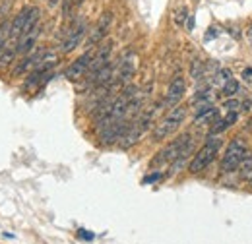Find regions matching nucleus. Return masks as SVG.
Returning a JSON list of instances; mask_svg holds the SVG:
<instances>
[{
  "label": "nucleus",
  "mask_w": 252,
  "mask_h": 244,
  "mask_svg": "<svg viewBox=\"0 0 252 244\" xmlns=\"http://www.w3.org/2000/svg\"><path fill=\"white\" fill-rule=\"evenodd\" d=\"M63 2V14L64 16H68L70 12H72V8H74V2L76 0H61Z\"/></svg>",
  "instance_id": "nucleus-21"
},
{
  "label": "nucleus",
  "mask_w": 252,
  "mask_h": 244,
  "mask_svg": "<svg viewBox=\"0 0 252 244\" xmlns=\"http://www.w3.org/2000/svg\"><path fill=\"white\" fill-rule=\"evenodd\" d=\"M185 117H187V109H185L183 105L173 107V109L167 113V117L156 126V130H154V140H156V142H161V140L169 138L171 134H175V132L179 130V126L183 124Z\"/></svg>",
  "instance_id": "nucleus-3"
},
{
  "label": "nucleus",
  "mask_w": 252,
  "mask_h": 244,
  "mask_svg": "<svg viewBox=\"0 0 252 244\" xmlns=\"http://www.w3.org/2000/svg\"><path fill=\"white\" fill-rule=\"evenodd\" d=\"M237 92H239V82H237V80L231 78V80H227V82L223 84V93H225L227 97H233Z\"/></svg>",
  "instance_id": "nucleus-16"
},
{
  "label": "nucleus",
  "mask_w": 252,
  "mask_h": 244,
  "mask_svg": "<svg viewBox=\"0 0 252 244\" xmlns=\"http://www.w3.org/2000/svg\"><path fill=\"white\" fill-rule=\"evenodd\" d=\"M227 80H231V70H220V72L216 74V82H218V84H225Z\"/></svg>",
  "instance_id": "nucleus-18"
},
{
  "label": "nucleus",
  "mask_w": 252,
  "mask_h": 244,
  "mask_svg": "<svg viewBox=\"0 0 252 244\" xmlns=\"http://www.w3.org/2000/svg\"><path fill=\"white\" fill-rule=\"evenodd\" d=\"M237 119H239V115H237V113H227V117H225V122H227L229 126H233V124L237 122Z\"/></svg>",
  "instance_id": "nucleus-23"
},
{
  "label": "nucleus",
  "mask_w": 252,
  "mask_h": 244,
  "mask_svg": "<svg viewBox=\"0 0 252 244\" xmlns=\"http://www.w3.org/2000/svg\"><path fill=\"white\" fill-rule=\"evenodd\" d=\"M249 39H251V43H252V26L249 28Z\"/></svg>",
  "instance_id": "nucleus-26"
},
{
  "label": "nucleus",
  "mask_w": 252,
  "mask_h": 244,
  "mask_svg": "<svg viewBox=\"0 0 252 244\" xmlns=\"http://www.w3.org/2000/svg\"><path fill=\"white\" fill-rule=\"evenodd\" d=\"M78 237H80L82 241H94L95 239L94 233H90V231H86V229H80V231H78Z\"/></svg>",
  "instance_id": "nucleus-22"
},
{
  "label": "nucleus",
  "mask_w": 252,
  "mask_h": 244,
  "mask_svg": "<svg viewBox=\"0 0 252 244\" xmlns=\"http://www.w3.org/2000/svg\"><path fill=\"white\" fill-rule=\"evenodd\" d=\"M239 175H241L243 181H251L252 179V155L251 153H247L245 159L241 161V165H239Z\"/></svg>",
  "instance_id": "nucleus-13"
},
{
  "label": "nucleus",
  "mask_w": 252,
  "mask_h": 244,
  "mask_svg": "<svg viewBox=\"0 0 252 244\" xmlns=\"http://www.w3.org/2000/svg\"><path fill=\"white\" fill-rule=\"evenodd\" d=\"M18 57V53H16V47H6L4 51H2V55H0V68H6V66H10L14 59Z\"/></svg>",
  "instance_id": "nucleus-14"
},
{
  "label": "nucleus",
  "mask_w": 252,
  "mask_h": 244,
  "mask_svg": "<svg viewBox=\"0 0 252 244\" xmlns=\"http://www.w3.org/2000/svg\"><path fill=\"white\" fill-rule=\"evenodd\" d=\"M185 92H187V82L183 76H175L167 88V95H165V105L167 107H177L183 97H185Z\"/></svg>",
  "instance_id": "nucleus-8"
},
{
  "label": "nucleus",
  "mask_w": 252,
  "mask_h": 244,
  "mask_svg": "<svg viewBox=\"0 0 252 244\" xmlns=\"http://www.w3.org/2000/svg\"><path fill=\"white\" fill-rule=\"evenodd\" d=\"M39 16L41 10L35 6H28L24 10L18 12V16H14L12 26H10V39H18L20 35L32 31L35 26H39Z\"/></svg>",
  "instance_id": "nucleus-2"
},
{
  "label": "nucleus",
  "mask_w": 252,
  "mask_h": 244,
  "mask_svg": "<svg viewBox=\"0 0 252 244\" xmlns=\"http://www.w3.org/2000/svg\"><path fill=\"white\" fill-rule=\"evenodd\" d=\"M4 47H6V45H0V55H2V51H4Z\"/></svg>",
  "instance_id": "nucleus-27"
},
{
  "label": "nucleus",
  "mask_w": 252,
  "mask_h": 244,
  "mask_svg": "<svg viewBox=\"0 0 252 244\" xmlns=\"http://www.w3.org/2000/svg\"><path fill=\"white\" fill-rule=\"evenodd\" d=\"M245 155H247V142L241 140V138H235L229 144L227 152H225L223 159H221L220 163L221 173H233V171H237L239 165H241V161L245 159Z\"/></svg>",
  "instance_id": "nucleus-5"
},
{
  "label": "nucleus",
  "mask_w": 252,
  "mask_h": 244,
  "mask_svg": "<svg viewBox=\"0 0 252 244\" xmlns=\"http://www.w3.org/2000/svg\"><path fill=\"white\" fill-rule=\"evenodd\" d=\"M190 142H194L190 134H183V136H179V138H177V140H173L167 148H163V150H161V152L152 159V163H150V165H152V167H161V165L173 163L181 153L189 148Z\"/></svg>",
  "instance_id": "nucleus-4"
},
{
  "label": "nucleus",
  "mask_w": 252,
  "mask_h": 244,
  "mask_svg": "<svg viewBox=\"0 0 252 244\" xmlns=\"http://www.w3.org/2000/svg\"><path fill=\"white\" fill-rule=\"evenodd\" d=\"M39 33H41V28L35 26L32 31L20 35V37H18V43H16V53L22 55V57L33 53V49H35V45H37V39H39Z\"/></svg>",
  "instance_id": "nucleus-11"
},
{
  "label": "nucleus",
  "mask_w": 252,
  "mask_h": 244,
  "mask_svg": "<svg viewBox=\"0 0 252 244\" xmlns=\"http://www.w3.org/2000/svg\"><path fill=\"white\" fill-rule=\"evenodd\" d=\"M43 55H45V53H30V55H26L22 61L18 62V66L12 70V76H14V78H20L22 74L30 72L32 68H35V66L41 62Z\"/></svg>",
  "instance_id": "nucleus-12"
},
{
  "label": "nucleus",
  "mask_w": 252,
  "mask_h": 244,
  "mask_svg": "<svg viewBox=\"0 0 252 244\" xmlns=\"http://www.w3.org/2000/svg\"><path fill=\"white\" fill-rule=\"evenodd\" d=\"M92 59H94V51L90 49V51H86L82 57H78L76 61L66 68L64 76H66L70 82H80L82 78H86V74H88V70H90V64H92Z\"/></svg>",
  "instance_id": "nucleus-6"
},
{
  "label": "nucleus",
  "mask_w": 252,
  "mask_h": 244,
  "mask_svg": "<svg viewBox=\"0 0 252 244\" xmlns=\"http://www.w3.org/2000/svg\"><path fill=\"white\" fill-rule=\"evenodd\" d=\"M241 107V103L237 99H227L223 103V109H227V113H237V109Z\"/></svg>",
  "instance_id": "nucleus-17"
},
{
  "label": "nucleus",
  "mask_w": 252,
  "mask_h": 244,
  "mask_svg": "<svg viewBox=\"0 0 252 244\" xmlns=\"http://www.w3.org/2000/svg\"><path fill=\"white\" fill-rule=\"evenodd\" d=\"M111 24H113V14H111V12H105V14L101 16V20L97 22V26L92 30L90 37H88V47H90V49H94L97 43H101V41L105 39V35H107V31L111 28Z\"/></svg>",
  "instance_id": "nucleus-10"
},
{
  "label": "nucleus",
  "mask_w": 252,
  "mask_h": 244,
  "mask_svg": "<svg viewBox=\"0 0 252 244\" xmlns=\"http://www.w3.org/2000/svg\"><path fill=\"white\" fill-rule=\"evenodd\" d=\"M86 33H88V26H86V22H80V24H76L72 30L68 31V35L64 37L61 51H63L64 55L72 53V51H74V49H76V47H78V45L84 41Z\"/></svg>",
  "instance_id": "nucleus-9"
},
{
  "label": "nucleus",
  "mask_w": 252,
  "mask_h": 244,
  "mask_svg": "<svg viewBox=\"0 0 252 244\" xmlns=\"http://www.w3.org/2000/svg\"><path fill=\"white\" fill-rule=\"evenodd\" d=\"M243 78H245L247 82H252V68H245V70H243Z\"/></svg>",
  "instance_id": "nucleus-24"
},
{
  "label": "nucleus",
  "mask_w": 252,
  "mask_h": 244,
  "mask_svg": "<svg viewBox=\"0 0 252 244\" xmlns=\"http://www.w3.org/2000/svg\"><path fill=\"white\" fill-rule=\"evenodd\" d=\"M161 179H163V177H161V173H152V175L144 177L142 184H154V183H158V181H161Z\"/></svg>",
  "instance_id": "nucleus-20"
},
{
  "label": "nucleus",
  "mask_w": 252,
  "mask_h": 244,
  "mask_svg": "<svg viewBox=\"0 0 252 244\" xmlns=\"http://www.w3.org/2000/svg\"><path fill=\"white\" fill-rule=\"evenodd\" d=\"M251 186H252V179H251Z\"/></svg>",
  "instance_id": "nucleus-28"
},
{
  "label": "nucleus",
  "mask_w": 252,
  "mask_h": 244,
  "mask_svg": "<svg viewBox=\"0 0 252 244\" xmlns=\"http://www.w3.org/2000/svg\"><path fill=\"white\" fill-rule=\"evenodd\" d=\"M111 53H113V43H111V41L103 43V45L97 49V53H95L94 59H92V64H90V70H88V74H86V82H90L105 64L111 62Z\"/></svg>",
  "instance_id": "nucleus-7"
},
{
  "label": "nucleus",
  "mask_w": 252,
  "mask_h": 244,
  "mask_svg": "<svg viewBox=\"0 0 252 244\" xmlns=\"http://www.w3.org/2000/svg\"><path fill=\"white\" fill-rule=\"evenodd\" d=\"M192 28H194V18H192V16H189V24H187V30L192 31Z\"/></svg>",
  "instance_id": "nucleus-25"
},
{
  "label": "nucleus",
  "mask_w": 252,
  "mask_h": 244,
  "mask_svg": "<svg viewBox=\"0 0 252 244\" xmlns=\"http://www.w3.org/2000/svg\"><path fill=\"white\" fill-rule=\"evenodd\" d=\"M221 148V140L218 136H210L208 138V142L198 150V153L192 157V161H190L189 165V171L192 175H198V173H202V171H206L208 167H210V163L214 161V157L218 155Z\"/></svg>",
  "instance_id": "nucleus-1"
},
{
  "label": "nucleus",
  "mask_w": 252,
  "mask_h": 244,
  "mask_svg": "<svg viewBox=\"0 0 252 244\" xmlns=\"http://www.w3.org/2000/svg\"><path fill=\"white\" fill-rule=\"evenodd\" d=\"M10 26H12V20L0 22V45H6V41L10 39Z\"/></svg>",
  "instance_id": "nucleus-15"
},
{
  "label": "nucleus",
  "mask_w": 252,
  "mask_h": 244,
  "mask_svg": "<svg viewBox=\"0 0 252 244\" xmlns=\"http://www.w3.org/2000/svg\"><path fill=\"white\" fill-rule=\"evenodd\" d=\"M190 72H192V78H200L202 76V62L200 61H194L192 62V68H190Z\"/></svg>",
  "instance_id": "nucleus-19"
}]
</instances>
